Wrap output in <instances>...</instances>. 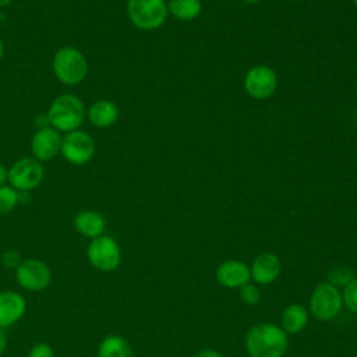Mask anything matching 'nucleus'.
<instances>
[{"label": "nucleus", "mask_w": 357, "mask_h": 357, "mask_svg": "<svg viewBox=\"0 0 357 357\" xmlns=\"http://www.w3.org/2000/svg\"><path fill=\"white\" fill-rule=\"evenodd\" d=\"M245 349L250 357H283L289 349V337L280 326L259 322L248 329Z\"/></svg>", "instance_id": "1"}, {"label": "nucleus", "mask_w": 357, "mask_h": 357, "mask_svg": "<svg viewBox=\"0 0 357 357\" xmlns=\"http://www.w3.org/2000/svg\"><path fill=\"white\" fill-rule=\"evenodd\" d=\"M85 117V106L79 98L71 93H63L57 96L47 112V120L50 127L59 132H70L78 130Z\"/></svg>", "instance_id": "2"}, {"label": "nucleus", "mask_w": 357, "mask_h": 357, "mask_svg": "<svg viewBox=\"0 0 357 357\" xmlns=\"http://www.w3.org/2000/svg\"><path fill=\"white\" fill-rule=\"evenodd\" d=\"M52 67L57 79L70 86L82 82L88 74L85 56L73 46L60 47L53 56Z\"/></svg>", "instance_id": "3"}, {"label": "nucleus", "mask_w": 357, "mask_h": 357, "mask_svg": "<svg viewBox=\"0 0 357 357\" xmlns=\"http://www.w3.org/2000/svg\"><path fill=\"white\" fill-rule=\"evenodd\" d=\"M165 0H127V14L134 26L142 31L160 28L167 18Z\"/></svg>", "instance_id": "4"}, {"label": "nucleus", "mask_w": 357, "mask_h": 357, "mask_svg": "<svg viewBox=\"0 0 357 357\" xmlns=\"http://www.w3.org/2000/svg\"><path fill=\"white\" fill-rule=\"evenodd\" d=\"M343 307L342 293L329 282L318 283L310 297V312L318 321L336 318Z\"/></svg>", "instance_id": "5"}, {"label": "nucleus", "mask_w": 357, "mask_h": 357, "mask_svg": "<svg viewBox=\"0 0 357 357\" xmlns=\"http://www.w3.org/2000/svg\"><path fill=\"white\" fill-rule=\"evenodd\" d=\"M89 264L100 272H113L121 262V250L119 243L109 236H99L86 247Z\"/></svg>", "instance_id": "6"}, {"label": "nucleus", "mask_w": 357, "mask_h": 357, "mask_svg": "<svg viewBox=\"0 0 357 357\" xmlns=\"http://www.w3.org/2000/svg\"><path fill=\"white\" fill-rule=\"evenodd\" d=\"M60 153L67 162L81 166L93 158L95 142L88 132L82 130H74L66 132V135L61 137Z\"/></svg>", "instance_id": "7"}, {"label": "nucleus", "mask_w": 357, "mask_h": 357, "mask_svg": "<svg viewBox=\"0 0 357 357\" xmlns=\"http://www.w3.org/2000/svg\"><path fill=\"white\" fill-rule=\"evenodd\" d=\"M43 166L35 158H21L8 170V183L20 191L36 188L43 180Z\"/></svg>", "instance_id": "8"}, {"label": "nucleus", "mask_w": 357, "mask_h": 357, "mask_svg": "<svg viewBox=\"0 0 357 357\" xmlns=\"http://www.w3.org/2000/svg\"><path fill=\"white\" fill-rule=\"evenodd\" d=\"M17 283L28 291H42L45 290L50 280V268L40 259L29 258L22 259V262L15 269Z\"/></svg>", "instance_id": "9"}, {"label": "nucleus", "mask_w": 357, "mask_h": 357, "mask_svg": "<svg viewBox=\"0 0 357 357\" xmlns=\"http://www.w3.org/2000/svg\"><path fill=\"white\" fill-rule=\"evenodd\" d=\"M278 86L276 73L268 66H254L244 77L245 92L258 100L268 99L273 95Z\"/></svg>", "instance_id": "10"}, {"label": "nucleus", "mask_w": 357, "mask_h": 357, "mask_svg": "<svg viewBox=\"0 0 357 357\" xmlns=\"http://www.w3.org/2000/svg\"><path fill=\"white\" fill-rule=\"evenodd\" d=\"M61 146V135L53 127H40L31 139V152L39 162L53 159Z\"/></svg>", "instance_id": "11"}, {"label": "nucleus", "mask_w": 357, "mask_h": 357, "mask_svg": "<svg viewBox=\"0 0 357 357\" xmlns=\"http://www.w3.org/2000/svg\"><path fill=\"white\" fill-rule=\"evenodd\" d=\"M216 280L227 289H240L251 280L250 266L237 259H227L216 269Z\"/></svg>", "instance_id": "12"}, {"label": "nucleus", "mask_w": 357, "mask_h": 357, "mask_svg": "<svg viewBox=\"0 0 357 357\" xmlns=\"http://www.w3.org/2000/svg\"><path fill=\"white\" fill-rule=\"evenodd\" d=\"M282 271V262L273 252L258 254L250 268L251 279L258 284H271L273 283Z\"/></svg>", "instance_id": "13"}, {"label": "nucleus", "mask_w": 357, "mask_h": 357, "mask_svg": "<svg viewBox=\"0 0 357 357\" xmlns=\"http://www.w3.org/2000/svg\"><path fill=\"white\" fill-rule=\"evenodd\" d=\"M26 301L22 294L13 290L0 291V328L6 329L22 318Z\"/></svg>", "instance_id": "14"}, {"label": "nucleus", "mask_w": 357, "mask_h": 357, "mask_svg": "<svg viewBox=\"0 0 357 357\" xmlns=\"http://www.w3.org/2000/svg\"><path fill=\"white\" fill-rule=\"evenodd\" d=\"M73 225H74V229L79 234L91 238V240L102 236L106 229V220H105L103 215L96 211H92V209H84V211L78 212L74 216Z\"/></svg>", "instance_id": "15"}, {"label": "nucleus", "mask_w": 357, "mask_h": 357, "mask_svg": "<svg viewBox=\"0 0 357 357\" xmlns=\"http://www.w3.org/2000/svg\"><path fill=\"white\" fill-rule=\"evenodd\" d=\"M89 123L98 128H106L113 126L119 119V107L112 100H96L88 109Z\"/></svg>", "instance_id": "16"}, {"label": "nucleus", "mask_w": 357, "mask_h": 357, "mask_svg": "<svg viewBox=\"0 0 357 357\" xmlns=\"http://www.w3.org/2000/svg\"><path fill=\"white\" fill-rule=\"evenodd\" d=\"M308 322V311L303 304L287 305L280 315V328L290 335L301 332Z\"/></svg>", "instance_id": "17"}, {"label": "nucleus", "mask_w": 357, "mask_h": 357, "mask_svg": "<svg viewBox=\"0 0 357 357\" xmlns=\"http://www.w3.org/2000/svg\"><path fill=\"white\" fill-rule=\"evenodd\" d=\"M96 357H134V351L123 336L109 335L99 343Z\"/></svg>", "instance_id": "18"}, {"label": "nucleus", "mask_w": 357, "mask_h": 357, "mask_svg": "<svg viewBox=\"0 0 357 357\" xmlns=\"http://www.w3.org/2000/svg\"><path fill=\"white\" fill-rule=\"evenodd\" d=\"M201 10V0H170L167 3V11L178 21L195 20Z\"/></svg>", "instance_id": "19"}, {"label": "nucleus", "mask_w": 357, "mask_h": 357, "mask_svg": "<svg viewBox=\"0 0 357 357\" xmlns=\"http://www.w3.org/2000/svg\"><path fill=\"white\" fill-rule=\"evenodd\" d=\"M20 201V195L11 185H0V213L11 212Z\"/></svg>", "instance_id": "20"}, {"label": "nucleus", "mask_w": 357, "mask_h": 357, "mask_svg": "<svg viewBox=\"0 0 357 357\" xmlns=\"http://www.w3.org/2000/svg\"><path fill=\"white\" fill-rule=\"evenodd\" d=\"M354 278L353 271L346 266V265H340V266H335L333 269H331V272L328 273V282L331 284H333L335 287L339 286H346L351 279Z\"/></svg>", "instance_id": "21"}, {"label": "nucleus", "mask_w": 357, "mask_h": 357, "mask_svg": "<svg viewBox=\"0 0 357 357\" xmlns=\"http://www.w3.org/2000/svg\"><path fill=\"white\" fill-rule=\"evenodd\" d=\"M343 304L351 311L357 314V276H354L343 289L342 293Z\"/></svg>", "instance_id": "22"}, {"label": "nucleus", "mask_w": 357, "mask_h": 357, "mask_svg": "<svg viewBox=\"0 0 357 357\" xmlns=\"http://www.w3.org/2000/svg\"><path fill=\"white\" fill-rule=\"evenodd\" d=\"M240 298L247 305H255L259 303V298H261L259 289L255 284L248 282L240 287Z\"/></svg>", "instance_id": "23"}, {"label": "nucleus", "mask_w": 357, "mask_h": 357, "mask_svg": "<svg viewBox=\"0 0 357 357\" xmlns=\"http://www.w3.org/2000/svg\"><path fill=\"white\" fill-rule=\"evenodd\" d=\"M28 357H54V350L49 343L40 342L32 346L28 353Z\"/></svg>", "instance_id": "24"}, {"label": "nucleus", "mask_w": 357, "mask_h": 357, "mask_svg": "<svg viewBox=\"0 0 357 357\" xmlns=\"http://www.w3.org/2000/svg\"><path fill=\"white\" fill-rule=\"evenodd\" d=\"M22 262L20 252L14 251V250H8L1 255V264L7 268V269H17L18 265Z\"/></svg>", "instance_id": "25"}, {"label": "nucleus", "mask_w": 357, "mask_h": 357, "mask_svg": "<svg viewBox=\"0 0 357 357\" xmlns=\"http://www.w3.org/2000/svg\"><path fill=\"white\" fill-rule=\"evenodd\" d=\"M192 357H225L222 353L216 351V350H211V349H205L201 350L198 353H195Z\"/></svg>", "instance_id": "26"}, {"label": "nucleus", "mask_w": 357, "mask_h": 357, "mask_svg": "<svg viewBox=\"0 0 357 357\" xmlns=\"http://www.w3.org/2000/svg\"><path fill=\"white\" fill-rule=\"evenodd\" d=\"M6 347H7V336H6L4 329L0 328V356L4 353Z\"/></svg>", "instance_id": "27"}, {"label": "nucleus", "mask_w": 357, "mask_h": 357, "mask_svg": "<svg viewBox=\"0 0 357 357\" xmlns=\"http://www.w3.org/2000/svg\"><path fill=\"white\" fill-rule=\"evenodd\" d=\"M6 181H8V170L0 165V185H4Z\"/></svg>", "instance_id": "28"}, {"label": "nucleus", "mask_w": 357, "mask_h": 357, "mask_svg": "<svg viewBox=\"0 0 357 357\" xmlns=\"http://www.w3.org/2000/svg\"><path fill=\"white\" fill-rule=\"evenodd\" d=\"M13 0H0V7H7Z\"/></svg>", "instance_id": "29"}, {"label": "nucleus", "mask_w": 357, "mask_h": 357, "mask_svg": "<svg viewBox=\"0 0 357 357\" xmlns=\"http://www.w3.org/2000/svg\"><path fill=\"white\" fill-rule=\"evenodd\" d=\"M3 54H4V45H3V42H1V39H0V60H1Z\"/></svg>", "instance_id": "30"}, {"label": "nucleus", "mask_w": 357, "mask_h": 357, "mask_svg": "<svg viewBox=\"0 0 357 357\" xmlns=\"http://www.w3.org/2000/svg\"><path fill=\"white\" fill-rule=\"evenodd\" d=\"M243 1H245V3H248V4H255V3H258L259 0H243Z\"/></svg>", "instance_id": "31"}, {"label": "nucleus", "mask_w": 357, "mask_h": 357, "mask_svg": "<svg viewBox=\"0 0 357 357\" xmlns=\"http://www.w3.org/2000/svg\"><path fill=\"white\" fill-rule=\"evenodd\" d=\"M353 3H354V6L357 7V0H353Z\"/></svg>", "instance_id": "32"}]
</instances>
